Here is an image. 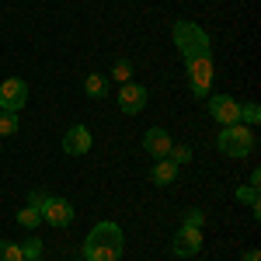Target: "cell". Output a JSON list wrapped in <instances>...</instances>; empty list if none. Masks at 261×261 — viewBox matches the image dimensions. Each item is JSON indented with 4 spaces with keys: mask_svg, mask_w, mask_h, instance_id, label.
<instances>
[{
    "mask_svg": "<svg viewBox=\"0 0 261 261\" xmlns=\"http://www.w3.org/2000/svg\"><path fill=\"white\" fill-rule=\"evenodd\" d=\"M237 202H241V205H258V188H254V185L237 188Z\"/></svg>",
    "mask_w": 261,
    "mask_h": 261,
    "instance_id": "cell-22",
    "label": "cell"
},
{
    "mask_svg": "<svg viewBox=\"0 0 261 261\" xmlns=\"http://www.w3.org/2000/svg\"><path fill=\"white\" fill-rule=\"evenodd\" d=\"M167 161L171 164H188L192 161V146H188V143H171V150H167Z\"/></svg>",
    "mask_w": 261,
    "mask_h": 261,
    "instance_id": "cell-14",
    "label": "cell"
},
{
    "mask_svg": "<svg viewBox=\"0 0 261 261\" xmlns=\"http://www.w3.org/2000/svg\"><path fill=\"white\" fill-rule=\"evenodd\" d=\"M174 178H178V164H171L167 157L150 167V181L153 185H174Z\"/></svg>",
    "mask_w": 261,
    "mask_h": 261,
    "instance_id": "cell-12",
    "label": "cell"
},
{
    "mask_svg": "<svg viewBox=\"0 0 261 261\" xmlns=\"http://www.w3.org/2000/svg\"><path fill=\"white\" fill-rule=\"evenodd\" d=\"M84 94H87V98H105V94H108V77L87 73V77H84Z\"/></svg>",
    "mask_w": 261,
    "mask_h": 261,
    "instance_id": "cell-13",
    "label": "cell"
},
{
    "mask_svg": "<svg viewBox=\"0 0 261 261\" xmlns=\"http://www.w3.org/2000/svg\"><path fill=\"white\" fill-rule=\"evenodd\" d=\"M14 133H18V115L0 112V136H14Z\"/></svg>",
    "mask_w": 261,
    "mask_h": 261,
    "instance_id": "cell-20",
    "label": "cell"
},
{
    "mask_svg": "<svg viewBox=\"0 0 261 261\" xmlns=\"http://www.w3.org/2000/svg\"><path fill=\"white\" fill-rule=\"evenodd\" d=\"M202 223H205V213H202V209H188V213H185V226H199L202 230Z\"/></svg>",
    "mask_w": 261,
    "mask_h": 261,
    "instance_id": "cell-23",
    "label": "cell"
},
{
    "mask_svg": "<svg viewBox=\"0 0 261 261\" xmlns=\"http://www.w3.org/2000/svg\"><path fill=\"white\" fill-rule=\"evenodd\" d=\"M0 261H21V244L0 241Z\"/></svg>",
    "mask_w": 261,
    "mask_h": 261,
    "instance_id": "cell-21",
    "label": "cell"
},
{
    "mask_svg": "<svg viewBox=\"0 0 261 261\" xmlns=\"http://www.w3.org/2000/svg\"><path fill=\"white\" fill-rule=\"evenodd\" d=\"M188 87L195 98H209V84H213V56H199V60H188Z\"/></svg>",
    "mask_w": 261,
    "mask_h": 261,
    "instance_id": "cell-4",
    "label": "cell"
},
{
    "mask_svg": "<svg viewBox=\"0 0 261 261\" xmlns=\"http://www.w3.org/2000/svg\"><path fill=\"white\" fill-rule=\"evenodd\" d=\"M122 226L119 223H98L81 244V254L84 261H119L122 258Z\"/></svg>",
    "mask_w": 261,
    "mask_h": 261,
    "instance_id": "cell-1",
    "label": "cell"
},
{
    "mask_svg": "<svg viewBox=\"0 0 261 261\" xmlns=\"http://www.w3.org/2000/svg\"><path fill=\"white\" fill-rule=\"evenodd\" d=\"M171 133L161 129V125H153V129H146V136H143V150L153 157V161H164L167 157V150H171Z\"/></svg>",
    "mask_w": 261,
    "mask_h": 261,
    "instance_id": "cell-10",
    "label": "cell"
},
{
    "mask_svg": "<svg viewBox=\"0 0 261 261\" xmlns=\"http://www.w3.org/2000/svg\"><path fill=\"white\" fill-rule=\"evenodd\" d=\"M241 119H244V125H258V119H261V108L254 105V101H247V105H241Z\"/></svg>",
    "mask_w": 261,
    "mask_h": 261,
    "instance_id": "cell-18",
    "label": "cell"
},
{
    "mask_svg": "<svg viewBox=\"0 0 261 261\" xmlns=\"http://www.w3.org/2000/svg\"><path fill=\"white\" fill-rule=\"evenodd\" d=\"M49 199H53V195H49L45 188H32V192H28V205H32V209H39V213L49 205Z\"/></svg>",
    "mask_w": 261,
    "mask_h": 261,
    "instance_id": "cell-19",
    "label": "cell"
},
{
    "mask_svg": "<svg viewBox=\"0 0 261 261\" xmlns=\"http://www.w3.org/2000/svg\"><path fill=\"white\" fill-rule=\"evenodd\" d=\"M171 251H174L178 258H195V254L202 251V230L181 223V230L174 233V241H171Z\"/></svg>",
    "mask_w": 261,
    "mask_h": 261,
    "instance_id": "cell-6",
    "label": "cell"
},
{
    "mask_svg": "<svg viewBox=\"0 0 261 261\" xmlns=\"http://www.w3.org/2000/svg\"><path fill=\"white\" fill-rule=\"evenodd\" d=\"M24 101H28V84L21 81V77H7V81L0 84V112L18 115L21 108H24Z\"/></svg>",
    "mask_w": 261,
    "mask_h": 261,
    "instance_id": "cell-5",
    "label": "cell"
},
{
    "mask_svg": "<svg viewBox=\"0 0 261 261\" xmlns=\"http://www.w3.org/2000/svg\"><path fill=\"white\" fill-rule=\"evenodd\" d=\"M18 223L24 226V230H35V226L42 223V213H39V209H32V205H24V209L18 213Z\"/></svg>",
    "mask_w": 261,
    "mask_h": 261,
    "instance_id": "cell-16",
    "label": "cell"
},
{
    "mask_svg": "<svg viewBox=\"0 0 261 261\" xmlns=\"http://www.w3.org/2000/svg\"><path fill=\"white\" fill-rule=\"evenodd\" d=\"M42 220L49 223V226H56V230L70 226V223H73V202H70V199H60V195H53V199H49V205L42 209Z\"/></svg>",
    "mask_w": 261,
    "mask_h": 261,
    "instance_id": "cell-9",
    "label": "cell"
},
{
    "mask_svg": "<svg viewBox=\"0 0 261 261\" xmlns=\"http://www.w3.org/2000/svg\"><path fill=\"white\" fill-rule=\"evenodd\" d=\"M254 146H258V136H254V129H251V125H244V122L223 125V133L216 136V150H220L223 157H233V161L251 157V153H254Z\"/></svg>",
    "mask_w": 261,
    "mask_h": 261,
    "instance_id": "cell-3",
    "label": "cell"
},
{
    "mask_svg": "<svg viewBox=\"0 0 261 261\" xmlns=\"http://www.w3.org/2000/svg\"><path fill=\"white\" fill-rule=\"evenodd\" d=\"M241 261H261V254L254 251V247H251V251H244V258H241Z\"/></svg>",
    "mask_w": 261,
    "mask_h": 261,
    "instance_id": "cell-24",
    "label": "cell"
},
{
    "mask_svg": "<svg viewBox=\"0 0 261 261\" xmlns=\"http://www.w3.org/2000/svg\"><path fill=\"white\" fill-rule=\"evenodd\" d=\"M112 77L119 84H129L133 81V63L129 60H115V66H112Z\"/></svg>",
    "mask_w": 261,
    "mask_h": 261,
    "instance_id": "cell-17",
    "label": "cell"
},
{
    "mask_svg": "<svg viewBox=\"0 0 261 261\" xmlns=\"http://www.w3.org/2000/svg\"><path fill=\"white\" fill-rule=\"evenodd\" d=\"M171 39H174V49L181 53V60H199V56H213L209 49H213V39H209V32L195 24V21H174V32H171Z\"/></svg>",
    "mask_w": 261,
    "mask_h": 261,
    "instance_id": "cell-2",
    "label": "cell"
},
{
    "mask_svg": "<svg viewBox=\"0 0 261 261\" xmlns=\"http://www.w3.org/2000/svg\"><path fill=\"white\" fill-rule=\"evenodd\" d=\"M205 108H209V115H213L216 122H223V125L241 122V101H233L230 94H213Z\"/></svg>",
    "mask_w": 261,
    "mask_h": 261,
    "instance_id": "cell-8",
    "label": "cell"
},
{
    "mask_svg": "<svg viewBox=\"0 0 261 261\" xmlns=\"http://www.w3.org/2000/svg\"><path fill=\"white\" fill-rule=\"evenodd\" d=\"M21 261H42V241L39 237H28L21 244Z\"/></svg>",
    "mask_w": 261,
    "mask_h": 261,
    "instance_id": "cell-15",
    "label": "cell"
},
{
    "mask_svg": "<svg viewBox=\"0 0 261 261\" xmlns=\"http://www.w3.org/2000/svg\"><path fill=\"white\" fill-rule=\"evenodd\" d=\"M146 101H150V91L146 87H140V84H122V91H119V108H122V115H140L143 108H146Z\"/></svg>",
    "mask_w": 261,
    "mask_h": 261,
    "instance_id": "cell-7",
    "label": "cell"
},
{
    "mask_svg": "<svg viewBox=\"0 0 261 261\" xmlns=\"http://www.w3.org/2000/svg\"><path fill=\"white\" fill-rule=\"evenodd\" d=\"M87 150H91V129H87V125H70L66 136H63V153L81 157Z\"/></svg>",
    "mask_w": 261,
    "mask_h": 261,
    "instance_id": "cell-11",
    "label": "cell"
}]
</instances>
